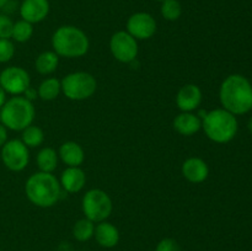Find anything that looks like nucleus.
Returning a JSON list of instances; mask_svg holds the SVG:
<instances>
[{"label": "nucleus", "mask_w": 252, "mask_h": 251, "mask_svg": "<svg viewBox=\"0 0 252 251\" xmlns=\"http://www.w3.org/2000/svg\"><path fill=\"white\" fill-rule=\"evenodd\" d=\"M219 100L224 110L235 116L252 110V84L241 74L226 76L219 89Z\"/></svg>", "instance_id": "f257e3e1"}, {"label": "nucleus", "mask_w": 252, "mask_h": 251, "mask_svg": "<svg viewBox=\"0 0 252 251\" xmlns=\"http://www.w3.org/2000/svg\"><path fill=\"white\" fill-rule=\"evenodd\" d=\"M25 193L32 204L41 208H49L61 198L62 187L59 180L53 174L38 171L27 179Z\"/></svg>", "instance_id": "f03ea898"}, {"label": "nucleus", "mask_w": 252, "mask_h": 251, "mask_svg": "<svg viewBox=\"0 0 252 251\" xmlns=\"http://www.w3.org/2000/svg\"><path fill=\"white\" fill-rule=\"evenodd\" d=\"M52 47L59 57L80 58L88 53L90 41L85 32L73 25L58 27L52 36Z\"/></svg>", "instance_id": "7ed1b4c3"}, {"label": "nucleus", "mask_w": 252, "mask_h": 251, "mask_svg": "<svg viewBox=\"0 0 252 251\" xmlns=\"http://www.w3.org/2000/svg\"><path fill=\"white\" fill-rule=\"evenodd\" d=\"M202 128L212 142L225 144L235 138L239 123L235 115L224 108H216L207 112L202 120Z\"/></svg>", "instance_id": "20e7f679"}, {"label": "nucleus", "mask_w": 252, "mask_h": 251, "mask_svg": "<svg viewBox=\"0 0 252 251\" xmlns=\"http://www.w3.org/2000/svg\"><path fill=\"white\" fill-rule=\"evenodd\" d=\"M34 106L24 96H12L0 108V121L7 129L22 132L34 120Z\"/></svg>", "instance_id": "39448f33"}, {"label": "nucleus", "mask_w": 252, "mask_h": 251, "mask_svg": "<svg viewBox=\"0 0 252 251\" xmlns=\"http://www.w3.org/2000/svg\"><path fill=\"white\" fill-rule=\"evenodd\" d=\"M62 93L73 101H83L90 98L97 89L95 76L86 71H74L61 80Z\"/></svg>", "instance_id": "423d86ee"}, {"label": "nucleus", "mask_w": 252, "mask_h": 251, "mask_svg": "<svg viewBox=\"0 0 252 251\" xmlns=\"http://www.w3.org/2000/svg\"><path fill=\"white\" fill-rule=\"evenodd\" d=\"M83 213L85 218L90 219L95 224L107 220L112 213V199L107 192L100 188L89 189L81 202Z\"/></svg>", "instance_id": "0eeeda50"}, {"label": "nucleus", "mask_w": 252, "mask_h": 251, "mask_svg": "<svg viewBox=\"0 0 252 251\" xmlns=\"http://www.w3.org/2000/svg\"><path fill=\"white\" fill-rule=\"evenodd\" d=\"M1 160L5 167L10 171H22L30 162L29 148L21 139L7 140L1 148Z\"/></svg>", "instance_id": "6e6552de"}, {"label": "nucleus", "mask_w": 252, "mask_h": 251, "mask_svg": "<svg viewBox=\"0 0 252 251\" xmlns=\"http://www.w3.org/2000/svg\"><path fill=\"white\" fill-rule=\"evenodd\" d=\"M0 86L10 95H24L25 91L31 86V78L27 70L21 66H7L0 73Z\"/></svg>", "instance_id": "1a4fd4ad"}, {"label": "nucleus", "mask_w": 252, "mask_h": 251, "mask_svg": "<svg viewBox=\"0 0 252 251\" xmlns=\"http://www.w3.org/2000/svg\"><path fill=\"white\" fill-rule=\"evenodd\" d=\"M112 56L121 63H130L138 56V42L127 31H117L110 39Z\"/></svg>", "instance_id": "9d476101"}, {"label": "nucleus", "mask_w": 252, "mask_h": 251, "mask_svg": "<svg viewBox=\"0 0 252 251\" xmlns=\"http://www.w3.org/2000/svg\"><path fill=\"white\" fill-rule=\"evenodd\" d=\"M157 29V20L149 12H134L127 20V32L137 41L152 38Z\"/></svg>", "instance_id": "9b49d317"}, {"label": "nucleus", "mask_w": 252, "mask_h": 251, "mask_svg": "<svg viewBox=\"0 0 252 251\" xmlns=\"http://www.w3.org/2000/svg\"><path fill=\"white\" fill-rule=\"evenodd\" d=\"M51 5L48 0H22L20 5L21 19L30 24H38L48 16Z\"/></svg>", "instance_id": "f8f14e48"}, {"label": "nucleus", "mask_w": 252, "mask_h": 251, "mask_svg": "<svg viewBox=\"0 0 252 251\" xmlns=\"http://www.w3.org/2000/svg\"><path fill=\"white\" fill-rule=\"evenodd\" d=\"M202 90L196 84H186L176 95V105L181 112H193L202 103Z\"/></svg>", "instance_id": "ddd939ff"}, {"label": "nucleus", "mask_w": 252, "mask_h": 251, "mask_svg": "<svg viewBox=\"0 0 252 251\" xmlns=\"http://www.w3.org/2000/svg\"><path fill=\"white\" fill-rule=\"evenodd\" d=\"M181 171L185 179L192 184H202L209 176V167L207 162L201 157H196L185 160Z\"/></svg>", "instance_id": "4468645a"}, {"label": "nucleus", "mask_w": 252, "mask_h": 251, "mask_svg": "<svg viewBox=\"0 0 252 251\" xmlns=\"http://www.w3.org/2000/svg\"><path fill=\"white\" fill-rule=\"evenodd\" d=\"M59 184L66 193H78L85 186L86 175L80 166H68L62 172Z\"/></svg>", "instance_id": "2eb2a0df"}, {"label": "nucleus", "mask_w": 252, "mask_h": 251, "mask_svg": "<svg viewBox=\"0 0 252 251\" xmlns=\"http://www.w3.org/2000/svg\"><path fill=\"white\" fill-rule=\"evenodd\" d=\"M174 128L179 134L191 137L202 128V120L193 112H181L175 117Z\"/></svg>", "instance_id": "dca6fc26"}, {"label": "nucleus", "mask_w": 252, "mask_h": 251, "mask_svg": "<svg viewBox=\"0 0 252 251\" xmlns=\"http://www.w3.org/2000/svg\"><path fill=\"white\" fill-rule=\"evenodd\" d=\"M94 236L98 245L105 249L115 248L120 241V231H118L117 226L107 220L97 223V225L95 226Z\"/></svg>", "instance_id": "f3484780"}, {"label": "nucleus", "mask_w": 252, "mask_h": 251, "mask_svg": "<svg viewBox=\"0 0 252 251\" xmlns=\"http://www.w3.org/2000/svg\"><path fill=\"white\" fill-rule=\"evenodd\" d=\"M58 157L66 166H80L85 160V153L79 143L68 140L61 145Z\"/></svg>", "instance_id": "a211bd4d"}, {"label": "nucleus", "mask_w": 252, "mask_h": 251, "mask_svg": "<svg viewBox=\"0 0 252 251\" xmlns=\"http://www.w3.org/2000/svg\"><path fill=\"white\" fill-rule=\"evenodd\" d=\"M59 56L54 51L42 52L34 62V68L42 75H49L58 68Z\"/></svg>", "instance_id": "6ab92c4d"}, {"label": "nucleus", "mask_w": 252, "mask_h": 251, "mask_svg": "<svg viewBox=\"0 0 252 251\" xmlns=\"http://www.w3.org/2000/svg\"><path fill=\"white\" fill-rule=\"evenodd\" d=\"M37 166L42 172H53L58 166V153L53 148H42L37 154Z\"/></svg>", "instance_id": "aec40b11"}, {"label": "nucleus", "mask_w": 252, "mask_h": 251, "mask_svg": "<svg viewBox=\"0 0 252 251\" xmlns=\"http://www.w3.org/2000/svg\"><path fill=\"white\" fill-rule=\"evenodd\" d=\"M38 97L43 101H53L56 100L62 93V84L61 80L57 78H47L39 84L38 89Z\"/></svg>", "instance_id": "412c9836"}, {"label": "nucleus", "mask_w": 252, "mask_h": 251, "mask_svg": "<svg viewBox=\"0 0 252 251\" xmlns=\"http://www.w3.org/2000/svg\"><path fill=\"white\" fill-rule=\"evenodd\" d=\"M95 223L91 221L90 219L83 218L79 219L73 226V236L75 240L80 241V243H85L89 241L91 238H94L95 234Z\"/></svg>", "instance_id": "4be33fe9"}, {"label": "nucleus", "mask_w": 252, "mask_h": 251, "mask_svg": "<svg viewBox=\"0 0 252 251\" xmlns=\"http://www.w3.org/2000/svg\"><path fill=\"white\" fill-rule=\"evenodd\" d=\"M22 143L27 148H37L44 142V133L38 126L31 125L22 130Z\"/></svg>", "instance_id": "5701e85b"}, {"label": "nucleus", "mask_w": 252, "mask_h": 251, "mask_svg": "<svg viewBox=\"0 0 252 251\" xmlns=\"http://www.w3.org/2000/svg\"><path fill=\"white\" fill-rule=\"evenodd\" d=\"M32 34H33V25L25 21V20L22 19L14 22L11 34V38L14 39V41L19 42V43H25V42H27L29 39H31Z\"/></svg>", "instance_id": "b1692460"}, {"label": "nucleus", "mask_w": 252, "mask_h": 251, "mask_svg": "<svg viewBox=\"0 0 252 251\" xmlns=\"http://www.w3.org/2000/svg\"><path fill=\"white\" fill-rule=\"evenodd\" d=\"M160 12L167 21H176L182 15V5L179 0H165L161 2Z\"/></svg>", "instance_id": "393cba45"}, {"label": "nucleus", "mask_w": 252, "mask_h": 251, "mask_svg": "<svg viewBox=\"0 0 252 251\" xmlns=\"http://www.w3.org/2000/svg\"><path fill=\"white\" fill-rule=\"evenodd\" d=\"M15 56V46L10 38H0V63H7Z\"/></svg>", "instance_id": "a878e982"}, {"label": "nucleus", "mask_w": 252, "mask_h": 251, "mask_svg": "<svg viewBox=\"0 0 252 251\" xmlns=\"http://www.w3.org/2000/svg\"><path fill=\"white\" fill-rule=\"evenodd\" d=\"M14 22L7 15L0 14V38H11Z\"/></svg>", "instance_id": "bb28decb"}, {"label": "nucleus", "mask_w": 252, "mask_h": 251, "mask_svg": "<svg viewBox=\"0 0 252 251\" xmlns=\"http://www.w3.org/2000/svg\"><path fill=\"white\" fill-rule=\"evenodd\" d=\"M155 251H181V248L176 240L171 238H165L158 243Z\"/></svg>", "instance_id": "cd10ccee"}, {"label": "nucleus", "mask_w": 252, "mask_h": 251, "mask_svg": "<svg viewBox=\"0 0 252 251\" xmlns=\"http://www.w3.org/2000/svg\"><path fill=\"white\" fill-rule=\"evenodd\" d=\"M24 97H26L27 100L31 101V102H32L34 98L38 97V93H37L36 89H33L32 86H30V88L27 89V90L24 93Z\"/></svg>", "instance_id": "c85d7f7f"}, {"label": "nucleus", "mask_w": 252, "mask_h": 251, "mask_svg": "<svg viewBox=\"0 0 252 251\" xmlns=\"http://www.w3.org/2000/svg\"><path fill=\"white\" fill-rule=\"evenodd\" d=\"M7 142V128L5 126L0 125V148Z\"/></svg>", "instance_id": "c756f323"}, {"label": "nucleus", "mask_w": 252, "mask_h": 251, "mask_svg": "<svg viewBox=\"0 0 252 251\" xmlns=\"http://www.w3.org/2000/svg\"><path fill=\"white\" fill-rule=\"evenodd\" d=\"M5 101H6V93H5L4 89L0 86V108L2 107V105L5 103Z\"/></svg>", "instance_id": "7c9ffc66"}, {"label": "nucleus", "mask_w": 252, "mask_h": 251, "mask_svg": "<svg viewBox=\"0 0 252 251\" xmlns=\"http://www.w3.org/2000/svg\"><path fill=\"white\" fill-rule=\"evenodd\" d=\"M7 2H9V0H0V9H2L4 6H6Z\"/></svg>", "instance_id": "2f4dec72"}, {"label": "nucleus", "mask_w": 252, "mask_h": 251, "mask_svg": "<svg viewBox=\"0 0 252 251\" xmlns=\"http://www.w3.org/2000/svg\"><path fill=\"white\" fill-rule=\"evenodd\" d=\"M248 128H249V130H250V132L252 133V116H251L250 120H249V122H248Z\"/></svg>", "instance_id": "473e14b6"}, {"label": "nucleus", "mask_w": 252, "mask_h": 251, "mask_svg": "<svg viewBox=\"0 0 252 251\" xmlns=\"http://www.w3.org/2000/svg\"><path fill=\"white\" fill-rule=\"evenodd\" d=\"M154 1H159V2H162V1H165V0H154Z\"/></svg>", "instance_id": "72a5a7b5"}]
</instances>
